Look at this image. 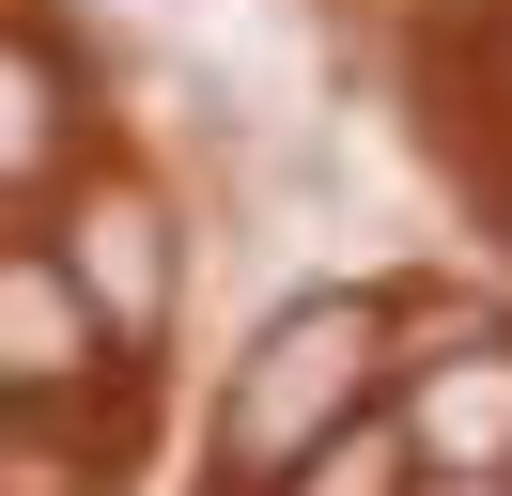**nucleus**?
Listing matches in <instances>:
<instances>
[{
	"label": "nucleus",
	"instance_id": "nucleus-5",
	"mask_svg": "<svg viewBox=\"0 0 512 496\" xmlns=\"http://www.w3.org/2000/svg\"><path fill=\"white\" fill-rule=\"evenodd\" d=\"M63 62H47L32 47V31H0V186H47V171H63Z\"/></svg>",
	"mask_w": 512,
	"mask_h": 496
},
{
	"label": "nucleus",
	"instance_id": "nucleus-6",
	"mask_svg": "<svg viewBox=\"0 0 512 496\" xmlns=\"http://www.w3.org/2000/svg\"><path fill=\"white\" fill-rule=\"evenodd\" d=\"M280 496H388V434H342V450H311Z\"/></svg>",
	"mask_w": 512,
	"mask_h": 496
},
{
	"label": "nucleus",
	"instance_id": "nucleus-3",
	"mask_svg": "<svg viewBox=\"0 0 512 496\" xmlns=\"http://www.w3.org/2000/svg\"><path fill=\"white\" fill-rule=\"evenodd\" d=\"M63 279H78V310H94L109 341L171 326V217L140 202V186H94V202H78V233H63Z\"/></svg>",
	"mask_w": 512,
	"mask_h": 496
},
{
	"label": "nucleus",
	"instance_id": "nucleus-7",
	"mask_svg": "<svg viewBox=\"0 0 512 496\" xmlns=\"http://www.w3.org/2000/svg\"><path fill=\"white\" fill-rule=\"evenodd\" d=\"M435 496H497V481H435Z\"/></svg>",
	"mask_w": 512,
	"mask_h": 496
},
{
	"label": "nucleus",
	"instance_id": "nucleus-1",
	"mask_svg": "<svg viewBox=\"0 0 512 496\" xmlns=\"http://www.w3.org/2000/svg\"><path fill=\"white\" fill-rule=\"evenodd\" d=\"M373 372H388V310H373V295L280 310V326L233 357V388H218V465H233V481H295L311 450H342V434H357Z\"/></svg>",
	"mask_w": 512,
	"mask_h": 496
},
{
	"label": "nucleus",
	"instance_id": "nucleus-4",
	"mask_svg": "<svg viewBox=\"0 0 512 496\" xmlns=\"http://www.w3.org/2000/svg\"><path fill=\"white\" fill-rule=\"evenodd\" d=\"M404 434L435 450V481H497V465H512V341L481 326V341H450V357H419Z\"/></svg>",
	"mask_w": 512,
	"mask_h": 496
},
{
	"label": "nucleus",
	"instance_id": "nucleus-2",
	"mask_svg": "<svg viewBox=\"0 0 512 496\" xmlns=\"http://www.w3.org/2000/svg\"><path fill=\"white\" fill-rule=\"evenodd\" d=\"M94 357H109V326L78 310L63 248H0V419H16V403L94 388Z\"/></svg>",
	"mask_w": 512,
	"mask_h": 496
}]
</instances>
